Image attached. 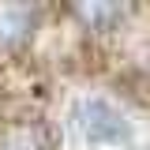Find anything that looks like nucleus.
<instances>
[{"instance_id": "f03ea898", "label": "nucleus", "mask_w": 150, "mask_h": 150, "mask_svg": "<svg viewBox=\"0 0 150 150\" xmlns=\"http://www.w3.org/2000/svg\"><path fill=\"white\" fill-rule=\"evenodd\" d=\"M0 150H53V128L41 120H15L0 128Z\"/></svg>"}, {"instance_id": "f257e3e1", "label": "nucleus", "mask_w": 150, "mask_h": 150, "mask_svg": "<svg viewBox=\"0 0 150 150\" xmlns=\"http://www.w3.org/2000/svg\"><path fill=\"white\" fill-rule=\"evenodd\" d=\"M71 124L94 146H120V143H128V135H131L124 112L116 105H109L105 98H79L75 109H71Z\"/></svg>"}, {"instance_id": "20e7f679", "label": "nucleus", "mask_w": 150, "mask_h": 150, "mask_svg": "<svg viewBox=\"0 0 150 150\" xmlns=\"http://www.w3.org/2000/svg\"><path fill=\"white\" fill-rule=\"evenodd\" d=\"M75 19L83 26H90V30H101V26H109L116 19H124V8H112V4H83V8H75Z\"/></svg>"}, {"instance_id": "7ed1b4c3", "label": "nucleus", "mask_w": 150, "mask_h": 150, "mask_svg": "<svg viewBox=\"0 0 150 150\" xmlns=\"http://www.w3.org/2000/svg\"><path fill=\"white\" fill-rule=\"evenodd\" d=\"M38 23L34 8H23V4H4L0 8V45H15L23 38H30Z\"/></svg>"}]
</instances>
